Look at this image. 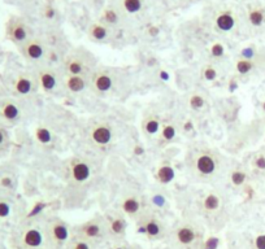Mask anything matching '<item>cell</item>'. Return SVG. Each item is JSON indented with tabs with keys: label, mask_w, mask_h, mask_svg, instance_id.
<instances>
[{
	"label": "cell",
	"mask_w": 265,
	"mask_h": 249,
	"mask_svg": "<svg viewBox=\"0 0 265 249\" xmlns=\"http://www.w3.org/2000/svg\"><path fill=\"white\" fill-rule=\"evenodd\" d=\"M222 161L217 151L208 147L196 148L190 153L189 167L191 174L199 181H211L218 174Z\"/></svg>",
	"instance_id": "6da1fadb"
},
{
	"label": "cell",
	"mask_w": 265,
	"mask_h": 249,
	"mask_svg": "<svg viewBox=\"0 0 265 249\" xmlns=\"http://www.w3.org/2000/svg\"><path fill=\"white\" fill-rule=\"evenodd\" d=\"M172 249H200L204 231L199 223L190 220L179 221L168 234Z\"/></svg>",
	"instance_id": "7a4b0ae2"
},
{
	"label": "cell",
	"mask_w": 265,
	"mask_h": 249,
	"mask_svg": "<svg viewBox=\"0 0 265 249\" xmlns=\"http://www.w3.org/2000/svg\"><path fill=\"white\" fill-rule=\"evenodd\" d=\"M138 234L143 235L145 238L151 242H157L168 236V230L164 221L157 216L152 210H145L141 216L135 220Z\"/></svg>",
	"instance_id": "3957f363"
},
{
	"label": "cell",
	"mask_w": 265,
	"mask_h": 249,
	"mask_svg": "<svg viewBox=\"0 0 265 249\" xmlns=\"http://www.w3.org/2000/svg\"><path fill=\"white\" fill-rule=\"evenodd\" d=\"M73 236L85 239L87 242L93 243L94 246L96 243L104 240L108 238L107 234V227H105L104 216H94L93 218L85 221L83 223H79L78 226L73 228Z\"/></svg>",
	"instance_id": "277c9868"
},
{
	"label": "cell",
	"mask_w": 265,
	"mask_h": 249,
	"mask_svg": "<svg viewBox=\"0 0 265 249\" xmlns=\"http://www.w3.org/2000/svg\"><path fill=\"white\" fill-rule=\"evenodd\" d=\"M46 239L53 248H67L68 243L73 236V230L67 222L59 217H53L45 227Z\"/></svg>",
	"instance_id": "5b68a950"
},
{
	"label": "cell",
	"mask_w": 265,
	"mask_h": 249,
	"mask_svg": "<svg viewBox=\"0 0 265 249\" xmlns=\"http://www.w3.org/2000/svg\"><path fill=\"white\" fill-rule=\"evenodd\" d=\"M117 83H119V78H117L116 71L112 69L99 68V69H94L90 73V90L96 95L104 96L113 92Z\"/></svg>",
	"instance_id": "8992f818"
},
{
	"label": "cell",
	"mask_w": 265,
	"mask_h": 249,
	"mask_svg": "<svg viewBox=\"0 0 265 249\" xmlns=\"http://www.w3.org/2000/svg\"><path fill=\"white\" fill-rule=\"evenodd\" d=\"M38 89L45 93H55L63 89V73L49 65H42L35 71Z\"/></svg>",
	"instance_id": "52a82bcc"
},
{
	"label": "cell",
	"mask_w": 265,
	"mask_h": 249,
	"mask_svg": "<svg viewBox=\"0 0 265 249\" xmlns=\"http://www.w3.org/2000/svg\"><path fill=\"white\" fill-rule=\"evenodd\" d=\"M93 175L91 162L82 157H73L67 164V177L73 184H85Z\"/></svg>",
	"instance_id": "ba28073f"
},
{
	"label": "cell",
	"mask_w": 265,
	"mask_h": 249,
	"mask_svg": "<svg viewBox=\"0 0 265 249\" xmlns=\"http://www.w3.org/2000/svg\"><path fill=\"white\" fill-rule=\"evenodd\" d=\"M103 216H104L108 238L112 239L113 242H123L127 230L126 217L120 210H111Z\"/></svg>",
	"instance_id": "9c48e42d"
},
{
	"label": "cell",
	"mask_w": 265,
	"mask_h": 249,
	"mask_svg": "<svg viewBox=\"0 0 265 249\" xmlns=\"http://www.w3.org/2000/svg\"><path fill=\"white\" fill-rule=\"evenodd\" d=\"M115 139V133L111 123L105 121H97L94 122L89 129V140L90 143L96 148H105L112 144Z\"/></svg>",
	"instance_id": "30bf717a"
},
{
	"label": "cell",
	"mask_w": 265,
	"mask_h": 249,
	"mask_svg": "<svg viewBox=\"0 0 265 249\" xmlns=\"http://www.w3.org/2000/svg\"><path fill=\"white\" fill-rule=\"evenodd\" d=\"M64 75H89L94 70L91 64L83 55L69 53L61 61Z\"/></svg>",
	"instance_id": "8fae6325"
},
{
	"label": "cell",
	"mask_w": 265,
	"mask_h": 249,
	"mask_svg": "<svg viewBox=\"0 0 265 249\" xmlns=\"http://www.w3.org/2000/svg\"><path fill=\"white\" fill-rule=\"evenodd\" d=\"M119 210L126 218L137 220L145 212L142 196L138 192H134V191L123 194L119 201Z\"/></svg>",
	"instance_id": "7c38bea8"
},
{
	"label": "cell",
	"mask_w": 265,
	"mask_h": 249,
	"mask_svg": "<svg viewBox=\"0 0 265 249\" xmlns=\"http://www.w3.org/2000/svg\"><path fill=\"white\" fill-rule=\"evenodd\" d=\"M20 51H21L23 56L25 57V60H27L29 63L39 64L43 60H46L48 48H47V45H46V43L42 39L30 38L25 45L20 47Z\"/></svg>",
	"instance_id": "4fadbf2b"
},
{
	"label": "cell",
	"mask_w": 265,
	"mask_h": 249,
	"mask_svg": "<svg viewBox=\"0 0 265 249\" xmlns=\"http://www.w3.org/2000/svg\"><path fill=\"white\" fill-rule=\"evenodd\" d=\"M7 38L12 43L21 47L30 39V29L23 20L12 19L8 21Z\"/></svg>",
	"instance_id": "5bb4252c"
},
{
	"label": "cell",
	"mask_w": 265,
	"mask_h": 249,
	"mask_svg": "<svg viewBox=\"0 0 265 249\" xmlns=\"http://www.w3.org/2000/svg\"><path fill=\"white\" fill-rule=\"evenodd\" d=\"M199 209L206 217L217 216L222 209V196L217 191H208L199 201Z\"/></svg>",
	"instance_id": "9a60e30c"
},
{
	"label": "cell",
	"mask_w": 265,
	"mask_h": 249,
	"mask_svg": "<svg viewBox=\"0 0 265 249\" xmlns=\"http://www.w3.org/2000/svg\"><path fill=\"white\" fill-rule=\"evenodd\" d=\"M153 181L159 186H169L174 182L176 179V169L172 161L164 160L157 164V166L153 169Z\"/></svg>",
	"instance_id": "2e32d148"
},
{
	"label": "cell",
	"mask_w": 265,
	"mask_h": 249,
	"mask_svg": "<svg viewBox=\"0 0 265 249\" xmlns=\"http://www.w3.org/2000/svg\"><path fill=\"white\" fill-rule=\"evenodd\" d=\"M64 91L72 95H79L90 89L89 75H64L63 74Z\"/></svg>",
	"instance_id": "e0dca14e"
},
{
	"label": "cell",
	"mask_w": 265,
	"mask_h": 249,
	"mask_svg": "<svg viewBox=\"0 0 265 249\" xmlns=\"http://www.w3.org/2000/svg\"><path fill=\"white\" fill-rule=\"evenodd\" d=\"M46 240L45 230H41L39 227L30 226L24 231L21 235V243L26 249H39L43 247Z\"/></svg>",
	"instance_id": "ac0fdd59"
},
{
	"label": "cell",
	"mask_w": 265,
	"mask_h": 249,
	"mask_svg": "<svg viewBox=\"0 0 265 249\" xmlns=\"http://www.w3.org/2000/svg\"><path fill=\"white\" fill-rule=\"evenodd\" d=\"M260 67H262V59H259L258 56L255 57L241 56L234 63V71L238 77H247L252 74L255 70H258Z\"/></svg>",
	"instance_id": "d6986e66"
},
{
	"label": "cell",
	"mask_w": 265,
	"mask_h": 249,
	"mask_svg": "<svg viewBox=\"0 0 265 249\" xmlns=\"http://www.w3.org/2000/svg\"><path fill=\"white\" fill-rule=\"evenodd\" d=\"M13 90H15V92L17 93V95H20V96H27V95L37 92L39 89H38L35 75H19V77L16 78L15 82H13Z\"/></svg>",
	"instance_id": "ffe728a7"
},
{
	"label": "cell",
	"mask_w": 265,
	"mask_h": 249,
	"mask_svg": "<svg viewBox=\"0 0 265 249\" xmlns=\"http://www.w3.org/2000/svg\"><path fill=\"white\" fill-rule=\"evenodd\" d=\"M213 25L215 29L220 33H230L232 30H234L237 25V17L232 11L225 9V11H220L215 16L213 20Z\"/></svg>",
	"instance_id": "44dd1931"
},
{
	"label": "cell",
	"mask_w": 265,
	"mask_h": 249,
	"mask_svg": "<svg viewBox=\"0 0 265 249\" xmlns=\"http://www.w3.org/2000/svg\"><path fill=\"white\" fill-rule=\"evenodd\" d=\"M178 134V125L174 119H168L163 122L160 133L157 135V144L160 147H167L174 141Z\"/></svg>",
	"instance_id": "7402d4cb"
},
{
	"label": "cell",
	"mask_w": 265,
	"mask_h": 249,
	"mask_svg": "<svg viewBox=\"0 0 265 249\" xmlns=\"http://www.w3.org/2000/svg\"><path fill=\"white\" fill-rule=\"evenodd\" d=\"M163 122H164V121L161 119L160 115L149 113V114H147L142 121L143 134L147 135V136H155V135H159L161 126H163Z\"/></svg>",
	"instance_id": "603a6c76"
},
{
	"label": "cell",
	"mask_w": 265,
	"mask_h": 249,
	"mask_svg": "<svg viewBox=\"0 0 265 249\" xmlns=\"http://www.w3.org/2000/svg\"><path fill=\"white\" fill-rule=\"evenodd\" d=\"M0 114L3 117L7 122L15 123L17 122L21 117V109L15 101L12 100H5L1 104V108H0Z\"/></svg>",
	"instance_id": "cb8c5ba5"
},
{
	"label": "cell",
	"mask_w": 265,
	"mask_h": 249,
	"mask_svg": "<svg viewBox=\"0 0 265 249\" xmlns=\"http://www.w3.org/2000/svg\"><path fill=\"white\" fill-rule=\"evenodd\" d=\"M87 35H89L91 41L96 42V43H103V42L108 39L109 27L105 26L104 23H101L100 21H96V23H93L89 26Z\"/></svg>",
	"instance_id": "d4e9b609"
},
{
	"label": "cell",
	"mask_w": 265,
	"mask_h": 249,
	"mask_svg": "<svg viewBox=\"0 0 265 249\" xmlns=\"http://www.w3.org/2000/svg\"><path fill=\"white\" fill-rule=\"evenodd\" d=\"M207 97L199 91H194L187 96V107L194 112H202L207 107Z\"/></svg>",
	"instance_id": "484cf974"
},
{
	"label": "cell",
	"mask_w": 265,
	"mask_h": 249,
	"mask_svg": "<svg viewBox=\"0 0 265 249\" xmlns=\"http://www.w3.org/2000/svg\"><path fill=\"white\" fill-rule=\"evenodd\" d=\"M247 20L251 26L262 27L265 23V9L262 7H252L247 12Z\"/></svg>",
	"instance_id": "4316f807"
},
{
	"label": "cell",
	"mask_w": 265,
	"mask_h": 249,
	"mask_svg": "<svg viewBox=\"0 0 265 249\" xmlns=\"http://www.w3.org/2000/svg\"><path fill=\"white\" fill-rule=\"evenodd\" d=\"M230 183L234 187H246L248 184V173L243 169H234L229 174Z\"/></svg>",
	"instance_id": "83f0119b"
},
{
	"label": "cell",
	"mask_w": 265,
	"mask_h": 249,
	"mask_svg": "<svg viewBox=\"0 0 265 249\" xmlns=\"http://www.w3.org/2000/svg\"><path fill=\"white\" fill-rule=\"evenodd\" d=\"M218 75H220V71L215 64H206L200 69V78L204 82H215L218 78Z\"/></svg>",
	"instance_id": "f1b7e54d"
},
{
	"label": "cell",
	"mask_w": 265,
	"mask_h": 249,
	"mask_svg": "<svg viewBox=\"0 0 265 249\" xmlns=\"http://www.w3.org/2000/svg\"><path fill=\"white\" fill-rule=\"evenodd\" d=\"M34 136L37 141L42 145H49L53 141L52 131L49 130L47 126H38L34 131Z\"/></svg>",
	"instance_id": "f546056e"
},
{
	"label": "cell",
	"mask_w": 265,
	"mask_h": 249,
	"mask_svg": "<svg viewBox=\"0 0 265 249\" xmlns=\"http://www.w3.org/2000/svg\"><path fill=\"white\" fill-rule=\"evenodd\" d=\"M251 169L258 174H265V151L262 149L251 158Z\"/></svg>",
	"instance_id": "4dcf8cb0"
},
{
	"label": "cell",
	"mask_w": 265,
	"mask_h": 249,
	"mask_svg": "<svg viewBox=\"0 0 265 249\" xmlns=\"http://www.w3.org/2000/svg\"><path fill=\"white\" fill-rule=\"evenodd\" d=\"M120 21V15L119 12L115 11L113 8H105L103 13H101L100 23H104L105 26H113V25H117Z\"/></svg>",
	"instance_id": "1f68e13d"
},
{
	"label": "cell",
	"mask_w": 265,
	"mask_h": 249,
	"mask_svg": "<svg viewBox=\"0 0 265 249\" xmlns=\"http://www.w3.org/2000/svg\"><path fill=\"white\" fill-rule=\"evenodd\" d=\"M121 8L123 12H126L129 15H134L143 8V0H122Z\"/></svg>",
	"instance_id": "d6a6232c"
},
{
	"label": "cell",
	"mask_w": 265,
	"mask_h": 249,
	"mask_svg": "<svg viewBox=\"0 0 265 249\" xmlns=\"http://www.w3.org/2000/svg\"><path fill=\"white\" fill-rule=\"evenodd\" d=\"M65 249H94V244L85 240V239L72 236L71 242L68 243V246Z\"/></svg>",
	"instance_id": "836d02e7"
},
{
	"label": "cell",
	"mask_w": 265,
	"mask_h": 249,
	"mask_svg": "<svg viewBox=\"0 0 265 249\" xmlns=\"http://www.w3.org/2000/svg\"><path fill=\"white\" fill-rule=\"evenodd\" d=\"M251 249H265V231H259L251 239Z\"/></svg>",
	"instance_id": "e575fe53"
},
{
	"label": "cell",
	"mask_w": 265,
	"mask_h": 249,
	"mask_svg": "<svg viewBox=\"0 0 265 249\" xmlns=\"http://www.w3.org/2000/svg\"><path fill=\"white\" fill-rule=\"evenodd\" d=\"M209 53L213 59H221L225 56V47L221 42H215L211 48H209Z\"/></svg>",
	"instance_id": "d590c367"
},
{
	"label": "cell",
	"mask_w": 265,
	"mask_h": 249,
	"mask_svg": "<svg viewBox=\"0 0 265 249\" xmlns=\"http://www.w3.org/2000/svg\"><path fill=\"white\" fill-rule=\"evenodd\" d=\"M11 214V205L8 201L0 200V218H5Z\"/></svg>",
	"instance_id": "8d00e7d4"
},
{
	"label": "cell",
	"mask_w": 265,
	"mask_h": 249,
	"mask_svg": "<svg viewBox=\"0 0 265 249\" xmlns=\"http://www.w3.org/2000/svg\"><path fill=\"white\" fill-rule=\"evenodd\" d=\"M43 16H45L46 20H53L56 17V9L51 5L45 8V12H43Z\"/></svg>",
	"instance_id": "74e56055"
},
{
	"label": "cell",
	"mask_w": 265,
	"mask_h": 249,
	"mask_svg": "<svg viewBox=\"0 0 265 249\" xmlns=\"http://www.w3.org/2000/svg\"><path fill=\"white\" fill-rule=\"evenodd\" d=\"M0 184L3 187H5V188H11V187L13 186V179H12L11 177L5 175V177H3V178L0 179Z\"/></svg>",
	"instance_id": "f35d334b"
},
{
	"label": "cell",
	"mask_w": 265,
	"mask_h": 249,
	"mask_svg": "<svg viewBox=\"0 0 265 249\" xmlns=\"http://www.w3.org/2000/svg\"><path fill=\"white\" fill-rule=\"evenodd\" d=\"M111 249H133V247L127 246L125 242H115Z\"/></svg>",
	"instance_id": "ab89813d"
},
{
	"label": "cell",
	"mask_w": 265,
	"mask_h": 249,
	"mask_svg": "<svg viewBox=\"0 0 265 249\" xmlns=\"http://www.w3.org/2000/svg\"><path fill=\"white\" fill-rule=\"evenodd\" d=\"M5 143H7V133L3 129H0V147L5 144Z\"/></svg>",
	"instance_id": "60d3db41"
},
{
	"label": "cell",
	"mask_w": 265,
	"mask_h": 249,
	"mask_svg": "<svg viewBox=\"0 0 265 249\" xmlns=\"http://www.w3.org/2000/svg\"><path fill=\"white\" fill-rule=\"evenodd\" d=\"M134 153L137 155V156H141L142 153H145V149H143L141 145H137V148L134 149Z\"/></svg>",
	"instance_id": "b9f144b4"
},
{
	"label": "cell",
	"mask_w": 265,
	"mask_h": 249,
	"mask_svg": "<svg viewBox=\"0 0 265 249\" xmlns=\"http://www.w3.org/2000/svg\"><path fill=\"white\" fill-rule=\"evenodd\" d=\"M262 111L265 113V100L262 101Z\"/></svg>",
	"instance_id": "7bdbcfd3"
}]
</instances>
